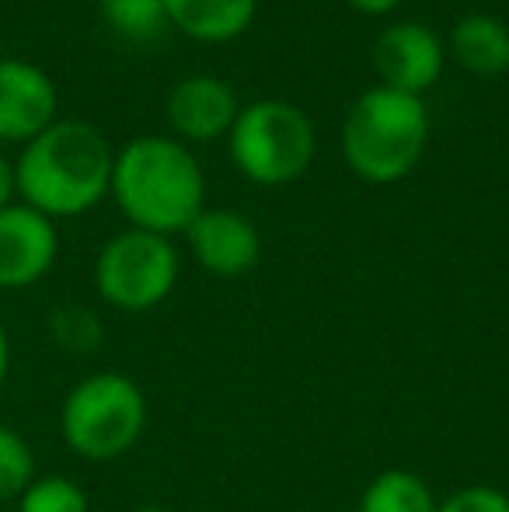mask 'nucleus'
I'll return each instance as SVG.
<instances>
[{
	"label": "nucleus",
	"instance_id": "nucleus-5",
	"mask_svg": "<svg viewBox=\"0 0 509 512\" xmlns=\"http://www.w3.org/2000/svg\"><path fill=\"white\" fill-rule=\"evenodd\" d=\"M314 126L293 102L265 98L245 105L227 133L231 161L248 182L262 189L290 185L314 161Z\"/></svg>",
	"mask_w": 509,
	"mask_h": 512
},
{
	"label": "nucleus",
	"instance_id": "nucleus-18",
	"mask_svg": "<svg viewBox=\"0 0 509 512\" xmlns=\"http://www.w3.org/2000/svg\"><path fill=\"white\" fill-rule=\"evenodd\" d=\"M49 335L67 352H95L102 345V321L95 317V310L67 304L49 314Z\"/></svg>",
	"mask_w": 509,
	"mask_h": 512
},
{
	"label": "nucleus",
	"instance_id": "nucleus-14",
	"mask_svg": "<svg viewBox=\"0 0 509 512\" xmlns=\"http://www.w3.org/2000/svg\"><path fill=\"white\" fill-rule=\"evenodd\" d=\"M433 488L422 474L405 471V467H391L381 471L360 495V512H436Z\"/></svg>",
	"mask_w": 509,
	"mask_h": 512
},
{
	"label": "nucleus",
	"instance_id": "nucleus-9",
	"mask_svg": "<svg viewBox=\"0 0 509 512\" xmlns=\"http://www.w3.org/2000/svg\"><path fill=\"white\" fill-rule=\"evenodd\" d=\"M189 237L192 258L203 265L206 272L220 279H238L252 272L262 258V234L245 213L238 209H210L192 220L185 230Z\"/></svg>",
	"mask_w": 509,
	"mask_h": 512
},
{
	"label": "nucleus",
	"instance_id": "nucleus-2",
	"mask_svg": "<svg viewBox=\"0 0 509 512\" xmlns=\"http://www.w3.org/2000/svg\"><path fill=\"white\" fill-rule=\"evenodd\" d=\"M112 196L136 230L185 234L206 209V175L192 150L171 136H136L112 164Z\"/></svg>",
	"mask_w": 509,
	"mask_h": 512
},
{
	"label": "nucleus",
	"instance_id": "nucleus-12",
	"mask_svg": "<svg viewBox=\"0 0 509 512\" xmlns=\"http://www.w3.org/2000/svg\"><path fill=\"white\" fill-rule=\"evenodd\" d=\"M168 25L196 42H231L248 32L258 0H164Z\"/></svg>",
	"mask_w": 509,
	"mask_h": 512
},
{
	"label": "nucleus",
	"instance_id": "nucleus-22",
	"mask_svg": "<svg viewBox=\"0 0 509 512\" xmlns=\"http://www.w3.org/2000/svg\"><path fill=\"white\" fill-rule=\"evenodd\" d=\"M7 373H11V338H7L4 324H0V387H4Z\"/></svg>",
	"mask_w": 509,
	"mask_h": 512
},
{
	"label": "nucleus",
	"instance_id": "nucleus-10",
	"mask_svg": "<svg viewBox=\"0 0 509 512\" xmlns=\"http://www.w3.org/2000/svg\"><path fill=\"white\" fill-rule=\"evenodd\" d=\"M56 122V88L49 74L25 60H0V140L32 143Z\"/></svg>",
	"mask_w": 509,
	"mask_h": 512
},
{
	"label": "nucleus",
	"instance_id": "nucleus-17",
	"mask_svg": "<svg viewBox=\"0 0 509 512\" xmlns=\"http://www.w3.org/2000/svg\"><path fill=\"white\" fill-rule=\"evenodd\" d=\"M18 512H91V502L77 481L63 474H42L18 499Z\"/></svg>",
	"mask_w": 509,
	"mask_h": 512
},
{
	"label": "nucleus",
	"instance_id": "nucleus-8",
	"mask_svg": "<svg viewBox=\"0 0 509 512\" xmlns=\"http://www.w3.org/2000/svg\"><path fill=\"white\" fill-rule=\"evenodd\" d=\"M60 255V234L53 220L32 206L0 209V290L35 286Z\"/></svg>",
	"mask_w": 509,
	"mask_h": 512
},
{
	"label": "nucleus",
	"instance_id": "nucleus-23",
	"mask_svg": "<svg viewBox=\"0 0 509 512\" xmlns=\"http://www.w3.org/2000/svg\"><path fill=\"white\" fill-rule=\"evenodd\" d=\"M140 512H161V509H157V506H143Z\"/></svg>",
	"mask_w": 509,
	"mask_h": 512
},
{
	"label": "nucleus",
	"instance_id": "nucleus-16",
	"mask_svg": "<svg viewBox=\"0 0 509 512\" xmlns=\"http://www.w3.org/2000/svg\"><path fill=\"white\" fill-rule=\"evenodd\" d=\"M35 478L39 474H35V453L28 439L0 422V502H18Z\"/></svg>",
	"mask_w": 509,
	"mask_h": 512
},
{
	"label": "nucleus",
	"instance_id": "nucleus-3",
	"mask_svg": "<svg viewBox=\"0 0 509 512\" xmlns=\"http://www.w3.org/2000/svg\"><path fill=\"white\" fill-rule=\"evenodd\" d=\"M429 143V112L422 98L370 88L353 102L342 126V154L356 178L370 185L401 182L415 171Z\"/></svg>",
	"mask_w": 509,
	"mask_h": 512
},
{
	"label": "nucleus",
	"instance_id": "nucleus-7",
	"mask_svg": "<svg viewBox=\"0 0 509 512\" xmlns=\"http://www.w3.org/2000/svg\"><path fill=\"white\" fill-rule=\"evenodd\" d=\"M370 63L381 77V88L419 98L422 91L440 81L443 63H447V46L440 42V35L429 32L419 21H398V25H387L377 35Z\"/></svg>",
	"mask_w": 509,
	"mask_h": 512
},
{
	"label": "nucleus",
	"instance_id": "nucleus-6",
	"mask_svg": "<svg viewBox=\"0 0 509 512\" xmlns=\"http://www.w3.org/2000/svg\"><path fill=\"white\" fill-rule=\"evenodd\" d=\"M178 283V251L171 237L129 227L116 234L95 262V290L109 307L126 314L164 304Z\"/></svg>",
	"mask_w": 509,
	"mask_h": 512
},
{
	"label": "nucleus",
	"instance_id": "nucleus-19",
	"mask_svg": "<svg viewBox=\"0 0 509 512\" xmlns=\"http://www.w3.org/2000/svg\"><path fill=\"white\" fill-rule=\"evenodd\" d=\"M436 512H509V495L489 485H471L440 502Z\"/></svg>",
	"mask_w": 509,
	"mask_h": 512
},
{
	"label": "nucleus",
	"instance_id": "nucleus-15",
	"mask_svg": "<svg viewBox=\"0 0 509 512\" xmlns=\"http://www.w3.org/2000/svg\"><path fill=\"white\" fill-rule=\"evenodd\" d=\"M102 18L116 35L129 42H150L168 25V7L164 0H98Z\"/></svg>",
	"mask_w": 509,
	"mask_h": 512
},
{
	"label": "nucleus",
	"instance_id": "nucleus-1",
	"mask_svg": "<svg viewBox=\"0 0 509 512\" xmlns=\"http://www.w3.org/2000/svg\"><path fill=\"white\" fill-rule=\"evenodd\" d=\"M112 164L116 154L109 140L91 122L67 119L25 143L14 164V185L25 206L49 220H63L88 213L109 196Z\"/></svg>",
	"mask_w": 509,
	"mask_h": 512
},
{
	"label": "nucleus",
	"instance_id": "nucleus-21",
	"mask_svg": "<svg viewBox=\"0 0 509 512\" xmlns=\"http://www.w3.org/2000/svg\"><path fill=\"white\" fill-rule=\"evenodd\" d=\"M346 4L360 14H374V18H381V14H391L401 0H346Z\"/></svg>",
	"mask_w": 509,
	"mask_h": 512
},
{
	"label": "nucleus",
	"instance_id": "nucleus-4",
	"mask_svg": "<svg viewBox=\"0 0 509 512\" xmlns=\"http://www.w3.org/2000/svg\"><path fill=\"white\" fill-rule=\"evenodd\" d=\"M147 429V398L123 373H91L70 387L60 408L63 443L91 464L119 460Z\"/></svg>",
	"mask_w": 509,
	"mask_h": 512
},
{
	"label": "nucleus",
	"instance_id": "nucleus-13",
	"mask_svg": "<svg viewBox=\"0 0 509 512\" xmlns=\"http://www.w3.org/2000/svg\"><path fill=\"white\" fill-rule=\"evenodd\" d=\"M447 49L468 74L499 77L509 70V25L496 14H464Z\"/></svg>",
	"mask_w": 509,
	"mask_h": 512
},
{
	"label": "nucleus",
	"instance_id": "nucleus-11",
	"mask_svg": "<svg viewBox=\"0 0 509 512\" xmlns=\"http://www.w3.org/2000/svg\"><path fill=\"white\" fill-rule=\"evenodd\" d=\"M241 105L227 81L210 74H189L168 95V126L178 140L213 143L231 133Z\"/></svg>",
	"mask_w": 509,
	"mask_h": 512
},
{
	"label": "nucleus",
	"instance_id": "nucleus-20",
	"mask_svg": "<svg viewBox=\"0 0 509 512\" xmlns=\"http://www.w3.org/2000/svg\"><path fill=\"white\" fill-rule=\"evenodd\" d=\"M14 192H18V185H14V164H7L4 157H0V209L11 206Z\"/></svg>",
	"mask_w": 509,
	"mask_h": 512
}]
</instances>
